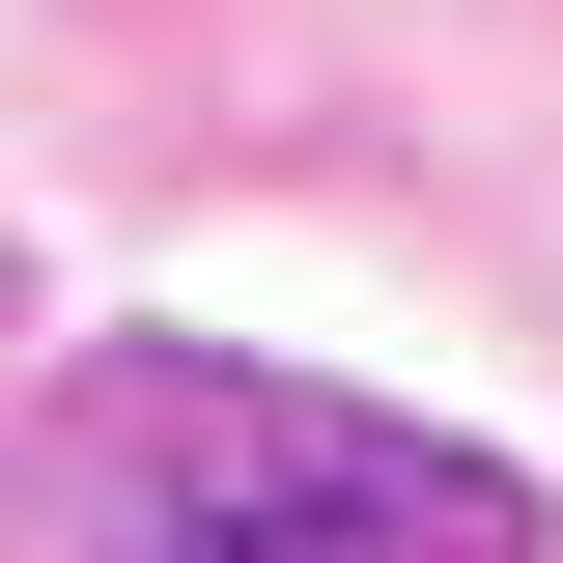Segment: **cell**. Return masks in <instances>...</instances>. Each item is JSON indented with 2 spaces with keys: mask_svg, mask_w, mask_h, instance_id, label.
I'll use <instances>...</instances> for the list:
<instances>
[{
  "mask_svg": "<svg viewBox=\"0 0 563 563\" xmlns=\"http://www.w3.org/2000/svg\"><path fill=\"white\" fill-rule=\"evenodd\" d=\"M169 507H198L225 563H422V536H507L479 479H422V451H366V422H310V395H225L198 451H169Z\"/></svg>",
  "mask_w": 563,
  "mask_h": 563,
  "instance_id": "6da1fadb",
  "label": "cell"
}]
</instances>
